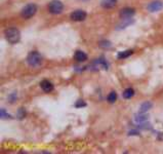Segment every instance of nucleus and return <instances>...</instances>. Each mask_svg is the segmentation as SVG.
<instances>
[{
  "label": "nucleus",
  "instance_id": "21",
  "mask_svg": "<svg viewBox=\"0 0 163 154\" xmlns=\"http://www.w3.org/2000/svg\"><path fill=\"white\" fill-rule=\"evenodd\" d=\"M0 116H1L2 119H12V115H9V114L5 111L4 108H1V114H0Z\"/></svg>",
  "mask_w": 163,
  "mask_h": 154
},
{
  "label": "nucleus",
  "instance_id": "19",
  "mask_svg": "<svg viewBox=\"0 0 163 154\" xmlns=\"http://www.w3.org/2000/svg\"><path fill=\"white\" fill-rule=\"evenodd\" d=\"M99 45L101 48H110V47L112 46V43L110 42V41H108V40H102V41H100V43H99Z\"/></svg>",
  "mask_w": 163,
  "mask_h": 154
},
{
  "label": "nucleus",
  "instance_id": "10",
  "mask_svg": "<svg viewBox=\"0 0 163 154\" xmlns=\"http://www.w3.org/2000/svg\"><path fill=\"white\" fill-rule=\"evenodd\" d=\"M117 4V0H101V5L104 8H113L116 6Z\"/></svg>",
  "mask_w": 163,
  "mask_h": 154
},
{
  "label": "nucleus",
  "instance_id": "12",
  "mask_svg": "<svg viewBox=\"0 0 163 154\" xmlns=\"http://www.w3.org/2000/svg\"><path fill=\"white\" fill-rule=\"evenodd\" d=\"M148 115L146 113H143V112H140L139 114H136L134 116V121L136 123H144L148 120Z\"/></svg>",
  "mask_w": 163,
  "mask_h": 154
},
{
  "label": "nucleus",
  "instance_id": "14",
  "mask_svg": "<svg viewBox=\"0 0 163 154\" xmlns=\"http://www.w3.org/2000/svg\"><path fill=\"white\" fill-rule=\"evenodd\" d=\"M133 54V49H127V50H123V52H120L117 54V58L119 60H123V59H126L128 57H130L131 55Z\"/></svg>",
  "mask_w": 163,
  "mask_h": 154
},
{
  "label": "nucleus",
  "instance_id": "6",
  "mask_svg": "<svg viewBox=\"0 0 163 154\" xmlns=\"http://www.w3.org/2000/svg\"><path fill=\"white\" fill-rule=\"evenodd\" d=\"M162 8H163V2L161 0H153V1H151L147 6V9L150 13L160 12Z\"/></svg>",
  "mask_w": 163,
  "mask_h": 154
},
{
  "label": "nucleus",
  "instance_id": "5",
  "mask_svg": "<svg viewBox=\"0 0 163 154\" xmlns=\"http://www.w3.org/2000/svg\"><path fill=\"white\" fill-rule=\"evenodd\" d=\"M90 67H94V70H97V69H105V70H108L109 68V64L108 62L106 61L105 58L101 57L99 59H95V60L92 62V64L90 65Z\"/></svg>",
  "mask_w": 163,
  "mask_h": 154
},
{
  "label": "nucleus",
  "instance_id": "2",
  "mask_svg": "<svg viewBox=\"0 0 163 154\" xmlns=\"http://www.w3.org/2000/svg\"><path fill=\"white\" fill-rule=\"evenodd\" d=\"M27 63L31 67H39L42 63V56L38 52H31L27 56Z\"/></svg>",
  "mask_w": 163,
  "mask_h": 154
},
{
  "label": "nucleus",
  "instance_id": "1",
  "mask_svg": "<svg viewBox=\"0 0 163 154\" xmlns=\"http://www.w3.org/2000/svg\"><path fill=\"white\" fill-rule=\"evenodd\" d=\"M5 39L8 41V43L10 44H16L18 43L21 39V33L16 28H8L7 30H5Z\"/></svg>",
  "mask_w": 163,
  "mask_h": 154
},
{
  "label": "nucleus",
  "instance_id": "11",
  "mask_svg": "<svg viewBox=\"0 0 163 154\" xmlns=\"http://www.w3.org/2000/svg\"><path fill=\"white\" fill-rule=\"evenodd\" d=\"M74 59L77 62L82 63V62H85L86 60H87V55H86L85 52H81V50H77V52H75V55H74Z\"/></svg>",
  "mask_w": 163,
  "mask_h": 154
},
{
  "label": "nucleus",
  "instance_id": "16",
  "mask_svg": "<svg viewBox=\"0 0 163 154\" xmlns=\"http://www.w3.org/2000/svg\"><path fill=\"white\" fill-rule=\"evenodd\" d=\"M122 96H123V98H124V99H126V100L131 99V98L134 96V91H133V88H126L125 91H123Z\"/></svg>",
  "mask_w": 163,
  "mask_h": 154
},
{
  "label": "nucleus",
  "instance_id": "23",
  "mask_svg": "<svg viewBox=\"0 0 163 154\" xmlns=\"http://www.w3.org/2000/svg\"><path fill=\"white\" fill-rule=\"evenodd\" d=\"M136 135H139V131H136V130H133V131H128V136H136Z\"/></svg>",
  "mask_w": 163,
  "mask_h": 154
},
{
  "label": "nucleus",
  "instance_id": "8",
  "mask_svg": "<svg viewBox=\"0 0 163 154\" xmlns=\"http://www.w3.org/2000/svg\"><path fill=\"white\" fill-rule=\"evenodd\" d=\"M136 13V10L131 7H124L120 10L119 16L122 20H127V19H131Z\"/></svg>",
  "mask_w": 163,
  "mask_h": 154
},
{
  "label": "nucleus",
  "instance_id": "7",
  "mask_svg": "<svg viewBox=\"0 0 163 154\" xmlns=\"http://www.w3.org/2000/svg\"><path fill=\"white\" fill-rule=\"evenodd\" d=\"M86 13L82 9H76L74 10L71 15H70V18H71L72 21L75 22H82L86 19Z\"/></svg>",
  "mask_w": 163,
  "mask_h": 154
},
{
  "label": "nucleus",
  "instance_id": "17",
  "mask_svg": "<svg viewBox=\"0 0 163 154\" xmlns=\"http://www.w3.org/2000/svg\"><path fill=\"white\" fill-rule=\"evenodd\" d=\"M117 100V94L115 91H111L110 94H109L108 98H107V101H108L109 103H111V104H113V103L116 102Z\"/></svg>",
  "mask_w": 163,
  "mask_h": 154
},
{
  "label": "nucleus",
  "instance_id": "20",
  "mask_svg": "<svg viewBox=\"0 0 163 154\" xmlns=\"http://www.w3.org/2000/svg\"><path fill=\"white\" fill-rule=\"evenodd\" d=\"M16 101V91L10 92V94L8 95V102H9L10 104H13Z\"/></svg>",
  "mask_w": 163,
  "mask_h": 154
},
{
  "label": "nucleus",
  "instance_id": "13",
  "mask_svg": "<svg viewBox=\"0 0 163 154\" xmlns=\"http://www.w3.org/2000/svg\"><path fill=\"white\" fill-rule=\"evenodd\" d=\"M134 21L131 19H127V20H123L122 23H120L119 25H117L116 30H121V29H125L126 27H129V25L133 24Z\"/></svg>",
  "mask_w": 163,
  "mask_h": 154
},
{
  "label": "nucleus",
  "instance_id": "9",
  "mask_svg": "<svg viewBox=\"0 0 163 154\" xmlns=\"http://www.w3.org/2000/svg\"><path fill=\"white\" fill-rule=\"evenodd\" d=\"M40 88L44 92H50L53 91V84L49 80L44 79L40 82Z\"/></svg>",
  "mask_w": 163,
  "mask_h": 154
},
{
  "label": "nucleus",
  "instance_id": "24",
  "mask_svg": "<svg viewBox=\"0 0 163 154\" xmlns=\"http://www.w3.org/2000/svg\"><path fill=\"white\" fill-rule=\"evenodd\" d=\"M81 1H87V0H81Z\"/></svg>",
  "mask_w": 163,
  "mask_h": 154
},
{
  "label": "nucleus",
  "instance_id": "22",
  "mask_svg": "<svg viewBox=\"0 0 163 154\" xmlns=\"http://www.w3.org/2000/svg\"><path fill=\"white\" fill-rule=\"evenodd\" d=\"M75 107H76V108H82V107H86V103L84 102L83 100H78L77 102L75 103Z\"/></svg>",
  "mask_w": 163,
  "mask_h": 154
},
{
  "label": "nucleus",
  "instance_id": "18",
  "mask_svg": "<svg viewBox=\"0 0 163 154\" xmlns=\"http://www.w3.org/2000/svg\"><path fill=\"white\" fill-rule=\"evenodd\" d=\"M26 114H27L26 109H25V108H19L18 110V113H16V117H18V119L22 120V119H24L25 117H26Z\"/></svg>",
  "mask_w": 163,
  "mask_h": 154
},
{
  "label": "nucleus",
  "instance_id": "15",
  "mask_svg": "<svg viewBox=\"0 0 163 154\" xmlns=\"http://www.w3.org/2000/svg\"><path fill=\"white\" fill-rule=\"evenodd\" d=\"M152 107H153V104H152L151 102H149V101H146V102H144L142 105H140V112L146 113V112H148L149 110H150V109H152Z\"/></svg>",
  "mask_w": 163,
  "mask_h": 154
},
{
  "label": "nucleus",
  "instance_id": "4",
  "mask_svg": "<svg viewBox=\"0 0 163 154\" xmlns=\"http://www.w3.org/2000/svg\"><path fill=\"white\" fill-rule=\"evenodd\" d=\"M48 10L52 15H60L64 10V4L60 0H51L48 4Z\"/></svg>",
  "mask_w": 163,
  "mask_h": 154
},
{
  "label": "nucleus",
  "instance_id": "3",
  "mask_svg": "<svg viewBox=\"0 0 163 154\" xmlns=\"http://www.w3.org/2000/svg\"><path fill=\"white\" fill-rule=\"evenodd\" d=\"M36 13H37V5L34 3H30V4H27L26 6L22 9L21 15L24 19L28 20V19L32 18Z\"/></svg>",
  "mask_w": 163,
  "mask_h": 154
}]
</instances>
